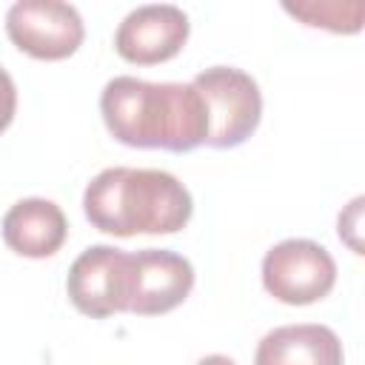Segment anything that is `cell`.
Segmentation results:
<instances>
[{
    "label": "cell",
    "instance_id": "obj_1",
    "mask_svg": "<svg viewBox=\"0 0 365 365\" xmlns=\"http://www.w3.org/2000/svg\"><path fill=\"white\" fill-rule=\"evenodd\" d=\"M108 134L131 148L194 151L208 137V111L191 83H145L128 74L111 77L100 94Z\"/></svg>",
    "mask_w": 365,
    "mask_h": 365
},
{
    "label": "cell",
    "instance_id": "obj_2",
    "mask_svg": "<svg viewBox=\"0 0 365 365\" xmlns=\"http://www.w3.org/2000/svg\"><path fill=\"white\" fill-rule=\"evenodd\" d=\"M86 220L106 234H177L188 225L191 191L168 171L114 165L100 171L83 194Z\"/></svg>",
    "mask_w": 365,
    "mask_h": 365
},
{
    "label": "cell",
    "instance_id": "obj_3",
    "mask_svg": "<svg viewBox=\"0 0 365 365\" xmlns=\"http://www.w3.org/2000/svg\"><path fill=\"white\" fill-rule=\"evenodd\" d=\"M191 86L200 91L208 111V137L211 148H237L259 125L262 94L251 74L234 66H211L200 71Z\"/></svg>",
    "mask_w": 365,
    "mask_h": 365
},
{
    "label": "cell",
    "instance_id": "obj_4",
    "mask_svg": "<svg viewBox=\"0 0 365 365\" xmlns=\"http://www.w3.org/2000/svg\"><path fill=\"white\" fill-rule=\"evenodd\" d=\"M336 282V262L314 240L291 237L277 242L262 257V285L285 305H311L331 294Z\"/></svg>",
    "mask_w": 365,
    "mask_h": 365
},
{
    "label": "cell",
    "instance_id": "obj_5",
    "mask_svg": "<svg viewBox=\"0 0 365 365\" xmlns=\"http://www.w3.org/2000/svg\"><path fill=\"white\" fill-rule=\"evenodd\" d=\"M134 254L114 245L86 248L68 268L66 291L71 305L94 319L128 311Z\"/></svg>",
    "mask_w": 365,
    "mask_h": 365
},
{
    "label": "cell",
    "instance_id": "obj_6",
    "mask_svg": "<svg viewBox=\"0 0 365 365\" xmlns=\"http://www.w3.org/2000/svg\"><path fill=\"white\" fill-rule=\"evenodd\" d=\"M6 34L34 60H66L80 48L86 26L71 3L17 0L6 11Z\"/></svg>",
    "mask_w": 365,
    "mask_h": 365
},
{
    "label": "cell",
    "instance_id": "obj_7",
    "mask_svg": "<svg viewBox=\"0 0 365 365\" xmlns=\"http://www.w3.org/2000/svg\"><path fill=\"white\" fill-rule=\"evenodd\" d=\"M188 14L171 3H148L131 9L117 31L114 48L123 60L134 66H157L180 54L188 40Z\"/></svg>",
    "mask_w": 365,
    "mask_h": 365
},
{
    "label": "cell",
    "instance_id": "obj_8",
    "mask_svg": "<svg viewBox=\"0 0 365 365\" xmlns=\"http://www.w3.org/2000/svg\"><path fill=\"white\" fill-rule=\"evenodd\" d=\"M194 288V268L182 254L165 248H143L134 254L128 311L140 317L168 314L185 302Z\"/></svg>",
    "mask_w": 365,
    "mask_h": 365
},
{
    "label": "cell",
    "instance_id": "obj_9",
    "mask_svg": "<svg viewBox=\"0 0 365 365\" xmlns=\"http://www.w3.org/2000/svg\"><path fill=\"white\" fill-rule=\"evenodd\" d=\"M66 237H68V222L63 208L43 197L20 200L3 217V240L20 257H31V259L51 257L63 248Z\"/></svg>",
    "mask_w": 365,
    "mask_h": 365
},
{
    "label": "cell",
    "instance_id": "obj_10",
    "mask_svg": "<svg viewBox=\"0 0 365 365\" xmlns=\"http://www.w3.org/2000/svg\"><path fill=\"white\" fill-rule=\"evenodd\" d=\"M342 342L328 325H282L268 331L254 354V365H342Z\"/></svg>",
    "mask_w": 365,
    "mask_h": 365
},
{
    "label": "cell",
    "instance_id": "obj_11",
    "mask_svg": "<svg viewBox=\"0 0 365 365\" xmlns=\"http://www.w3.org/2000/svg\"><path fill=\"white\" fill-rule=\"evenodd\" d=\"M282 9L311 29H328L334 34H356L362 29L365 3L362 0H308L282 3Z\"/></svg>",
    "mask_w": 365,
    "mask_h": 365
},
{
    "label": "cell",
    "instance_id": "obj_12",
    "mask_svg": "<svg viewBox=\"0 0 365 365\" xmlns=\"http://www.w3.org/2000/svg\"><path fill=\"white\" fill-rule=\"evenodd\" d=\"M362 197H354L348 202V208L339 214V240L351 245L354 254H362V242H359V225H362Z\"/></svg>",
    "mask_w": 365,
    "mask_h": 365
},
{
    "label": "cell",
    "instance_id": "obj_13",
    "mask_svg": "<svg viewBox=\"0 0 365 365\" xmlns=\"http://www.w3.org/2000/svg\"><path fill=\"white\" fill-rule=\"evenodd\" d=\"M14 111H17V86H14L11 74L0 66V134L11 125Z\"/></svg>",
    "mask_w": 365,
    "mask_h": 365
},
{
    "label": "cell",
    "instance_id": "obj_14",
    "mask_svg": "<svg viewBox=\"0 0 365 365\" xmlns=\"http://www.w3.org/2000/svg\"><path fill=\"white\" fill-rule=\"evenodd\" d=\"M197 365H237L231 356H222V354H208V356H202Z\"/></svg>",
    "mask_w": 365,
    "mask_h": 365
}]
</instances>
